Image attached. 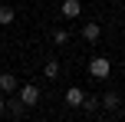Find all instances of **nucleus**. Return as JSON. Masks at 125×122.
<instances>
[{"mask_svg":"<svg viewBox=\"0 0 125 122\" xmlns=\"http://www.w3.org/2000/svg\"><path fill=\"white\" fill-rule=\"evenodd\" d=\"M20 102L30 109V106H36L40 102V86H33V83H26V86H20Z\"/></svg>","mask_w":125,"mask_h":122,"instance_id":"nucleus-1","label":"nucleus"},{"mask_svg":"<svg viewBox=\"0 0 125 122\" xmlns=\"http://www.w3.org/2000/svg\"><path fill=\"white\" fill-rule=\"evenodd\" d=\"M43 73H46V79H56V76H59V63H56V59H50V63L43 66Z\"/></svg>","mask_w":125,"mask_h":122,"instance_id":"nucleus-8","label":"nucleus"},{"mask_svg":"<svg viewBox=\"0 0 125 122\" xmlns=\"http://www.w3.org/2000/svg\"><path fill=\"white\" fill-rule=\"evenodd\" d=\"M89 73H92V76H95V79H105V76H109V73H112V63H109V59H105V56H95V59H92V63H89Z\"/></svg>","mask_w":125,"mask_h":122,"instance_id":"nucleus-2","label":"nucleus"},{"mask_svg":"<svg viewBox=\"0 0 125 122\" xmlns=\"http://www.w3.org/2000/svg\"><path fill=\"white\" fill-rule=\"evenodd\" d=\"M79 13H82V3H79V0H62V17L76 20Z\"/></svg>","mask_w":125,"mask_h":122,"instance_id":"nucleus-5","label":"nucleus"},{"mask_svg":"<svg viewBox=\"0 0 125 122\" xmlns=\"http://www.w3.org/2000/svg\"><path fill=\"white\" fill-rule=\"evenodd\" d=\"M122 119H125V116H122Z\"/></svg>","mask_w":125,"mask_h":122,"instance_id":"nucleus-13","label":"nucleus"},{"mask_svg":"<svg viewBox=\"0 0 125 122\" xmlns=\"http://www.w3.org/2000/svg\"><path fill=\"white\" fill-rule=\"evenodd\" d=\"M10 112H13V116H23V112H26V106L20 102V99H13V102H10Z\"/></svg>","mask_w":125,"mask_h":122,"instance_id":"nucleus-10","label":"nucleus"},{"mask_svg":"<svg viewBox=\"0 0 125 122\" xmlns=\"http://www.w3.org/2000/svg\"><path fill=\"white\" fill-rule=\"evenodd\" d=\"M82 40H86V43H99L102 40V26L99 23H86L82 26Z\"/></svg>","mask_w":125,"mask_h":122,"instance_id":"nucleus-3","label":"nucleus"},{"mask_svg":"<svg viewBox=\"0 0 125 122\" xmlns=\"http://www.w3.org/2000/svg\"><path fill=\"white\" fill-rule=\"evenodd\" d=\"M13 17H17V10H10V7H0V26L13 23Z\"/></svg>","mask_w":125,"mask_h":122,"instance_id":"nucleus-7","label":"nucleus"},{"mask_svg":"<svg viewBox=\"0 0 125 122\" xmlns=\"http://www.w3.org/2000/svg\"><path fill=\"white\" fill-rule=\"evenodd\" d=\"M3 109H7V102H3V96H0V112H3Z\"/></svg>","mask_w":125,"mask_h":122,"instance_id":"nucleus-12","label":"nucleus"},{"mask_svg":"<svg viewBox=\"0 0 125 122\" xmlns=\"http://www.w3.org/2000/svg\"><path fill=\"white\" fill-rule=\"evenodd\" d=\"M82 102H86V92L79 86H69L66 89V106H82Z\"/></svg>","mask_w":125,"mask_h":122,"instance_id":"nucleus-4","label":"nucleus"},{"mask_svg":"<svg viewBox=\"0 0 125 122\" xmlns=\"http://www.w3.org/2000/svg\"><path fill=\"white\" fill-rule=\"evenodd\" d=\"M17 89V76L13 73H0V92H13Z\"/></svg>","mask_w":125,"mask_h":122,"instance_id":"nucleus-6","label":"nucleus"},{"mask_svg":"<svg viewBox=\"0 0 125 122\" xmlns=\"http://www.w3.org/2000/svg\"><path fill=\"white\" fill-rule=\"evenodd\" d=\"M66 40H69V33H66V30H56V33H53V43H59V46H62Z\"/></svg>","mask_w":125,"mask_h":122,"instance_id":"nucleus-11","label":"nucleus"},{"mask_svg":"<svg viewBox=\"0 0 125 122\" xmlns=\"http://www.w3.org/2000/svg\"><path fill=\"white\" fill-rule=\"evenodd\" d=\"M102 106H105V109H115V106H119V96H115V92H105V96H102Z\"/></svg>","mask_w":125,"mask_h":122,"instance_id":"nucleus-9","label":"nucleus"}]
</instances>
